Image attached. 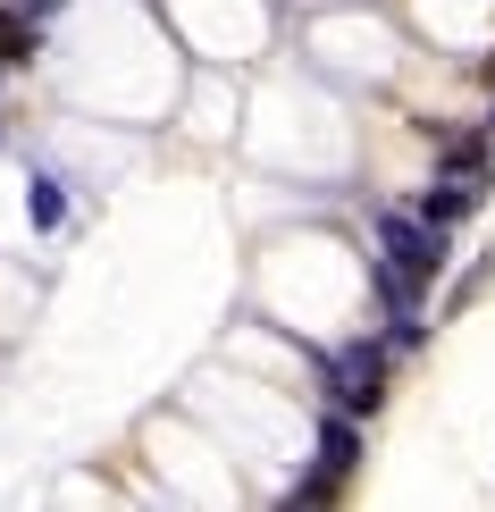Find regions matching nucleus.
<instances>
[{"mask_svg":"<svg viewBox=\"0 0 495 512\" xmlns=\"http://www.w3.org/2000/svg\"><path fill=\"white\" fill-rule=\"evenodd\" d=\"M319 462H328L336 479H344V471H353V462H361V437H353V412H336L328 429H319Z\"/></svg>","mask_w":495,"mask_h":512,"instance_id":"7ed1b4c3","label":"nucleus"},{"mask_svg":"<svg viewBox=\"0 0 495 512\" xmlns=\"http://www.w3.org/2000/svg\"><path fill=\"white\" fill-rule=\"evenodd\" d=\"M378 244H386V269L412 277V286H428L445 269V227L428 210H378Z\"/></svg>","mask_w":495,"mask_h":512,"instance_id":"f257e3e1","label":"nucleus"},{"mask_svg":"<svg viewBox=\"0 0 495 512\" xmlns=\"http://www.w3.org/2000/svg\"><path fill=\"white\" fill-rule=\"evenodd\" d=\"M34 26H42V17H26V9L9 0V9H0V59H26V51H34Z\"/></svg>","mask_w":495,"mask_h":512,"instance_id":"20e7f679","label":"nucleus"},{"mask_svg":"<svg viewBox=\"0 0 495 512\" xmlns=\"http://www.w3.org/2000/svg\"><path fill=\"white\" fill-rule=\"evenodd\" d=\"M17 9H26V17H51V9H59V0H17Z\"/></svg>","mask_w":495,"mask_h":512,"instance_id":"39448f33","label":"nucleus"},{"mask_svg":"<svg viewBox=\"0 0 495 512\" xmlns=\"http://www.w3.org/2000/svg\"><path fill=\"white\" fill-rule=\"evenodd\" d=\"M328 395H336V412H378V395H386V353L378 345H344L328 361Z\"/></svg>","mask_w":495,"mask_h":512,"instance_id":"f03ea898","label":"nucleus"},{"mask_svg":"<svg viewBox=\"0 0 495 512\" xmlns=\"http://www.w3.org/2000/svg\"><path fill=\"white\" fill-rule=\"evenodd\" d=\"M487 76H495V68H487Z\"/></svg>","mask_w":495,"mask_h":512,"instance_id":"423d86ee","label":"nucleus"},{"mask_svg":"<svg viewBox=\"0 0 495 512\" xmlns=\"http://www.w3.org/2000/svg\"><path fill=\"white\" fill-rule=\"evenodd\" d=\"M487 126H495V118H487Z\"/></svg>","mask_w":495,"mask_h":512,"instance_id":"0eeeda50","label":"nucleus"}]
</instances>
